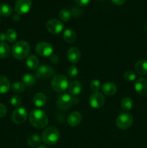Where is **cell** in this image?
I'll return each mask as SVG.
<instances>
[{
  "label": "cell",
  "mask_w": 147,
  "mask_h": 148,
  "mask_svg": "<svg viewBox=\"0 0 147 148\" xmlns=\"http://www.w3.org/2000/svg\"><path fill=\"white\" fill-rule=\"evenodd\" d=\"M74 1L78 5L84 7V6H86L88 4H89L91 0H74Z\"/></svg>",
  "instance_id": "36"
},
{
  "label": "cell",
  "mask_w": 147,
  "mask_h": 148,
  "mask_svg": "<svg viewBox=\"0 0 147 148\" xmlns=\"http://www.w3.org/2000/svg\"><path fill=\"white\" fill-rule=\"evenodd\" d=\"M10 103L12 106L15 107H18L21 105L22 103V100L18 95H13L12 97L10 99Z\"/></svg>",
  "instance_id": "34"
},
{
  "label": "cell",
  "mask_w": 147,
  "mask_h": 148,
  "mask_svg": "<svg viewBox=\"0 0 147 148\" xmlns=\"http://www.w3.org/2000/svg\"><path fill=\"white\" fill-rule=\"evenodd\" d=\"M135 69L137 73L140 75H147V60L141 59L135 63Z\"/></svg>",
  "instance_id": "16"
},
{
  "label": "cell",
  "mask_w": 147,
  "mask_h": 148,
  "mask_svg": "<svg viewBox=\"0 0 147 148\" xmlns=\"http://www.w3.org/2000/svg\"><path fill=\"white\" fill-rule=\"evenodd\" d=\"M101 87H102V85H101L100 82L98 79H93L90 82V89L93 92H98L100 90Z\"/></svg>",
  "instance_id": "33"
},
{
  "label": "cell",
  "mask_w": 147,
  "mask_h": 148,
  "mask_svg": "<svg viewBox=\"0 0 147 148\" xmlns=\"http://www.w3.org/2000/svg\"><path fill=\"white\" fill-rule=\"evenodd\" d=\"M30 51V46L27 42L20 40L14 43L12 49L13 56L18 60L25 59L29 55Z\"/></svg>",
  "instance_id": "2"
},
{
  "label": "cell",
  "mask_w": 147,
  "mask_h": 148,
  "mask_svg": "<svg viewBox=\"0 0 147 148\" xmlns=\"http://www.w3.org/2000/svg\"><path fill=\"white\" fill-rule=\"evenodd\" d=\"M82 119V114L78 112V111H74V112L71 113L68 116L67 122L69 126L74 127L80 124Z\"/></svg>",
  "instance_id": "15"
},
{
  "label": "cell",
  "mask_w": 147,
  "mask_h": 148,
  "mask_svg": "<svg viewBox=\"0 0 147 148\" xmlns=\"http://www.w3.org/2000/svg\"><path fill=\"white\" fill-rule=\"evenodd\" d=\"M133 106V100L129 97H125L121 101V107L124 111H131Z\"/></svg>",
  "instance_id": "25"
},
{
  "label": "cell",
  "mask_w": 147,
  "mask_h": 148,
  "mask_svg": "<svg viewBox=\"0 0 147 148\" xmlns=\"http://www.w3.org/2000/svg\"><path fill=\"white\" fill-rule=\"evenodd\" d=\"M6 39L10 43H13L16 41L17 38V33L14 29L10 28L5 33Z\"/></svg>",
  "instance_id": "29"
},
{
  "label": "cell",
  "mask_w": 147,
  "mask_h": 148,
  "mask_svg": "<svg viewBox=\"0 0 147 148\" xmlns=\"http://www.w3.org/2000/svg\"><path fill=\"white\" fill-rule=\"evenodd\" d=\"M60 139V132L56 127H47L42 134V140L48 145H54Z\"/></svg>",
  "instance_id": "3"
},
{
  "label": "cell",
  "mask_w": 147,
  "mask_h": 148,
  "mask_svg": "<svg viewBox=\"0 0 147 148\" xmlns=\"http://www.w3.org/2000/svg\"><path fill=\"white\" fill-rule=\"evenodd\" d=\"M32 7L31 0H17L14 4V10L18 14H24Z\"/></svg>",
  "instance_id": "11"
},
{
  "label": "cell",
  "mask_w": 147,
  "mask_h": 148,
  "mask_svg": "<svg viewBox=\"0 0 147 148\" xmlns=\"http://www.w3.org/2000/svg\"><path fill=\"white\" fill-rule=\"evenodd\" d=\"M133 122V118L132 116L128 113L121 114L117 117L115 124L118 128L120 130H127L132 126Z\"/></svg>",
  "instance_id": "5"
},
{
  "label": "cell",
  "mask_w": 147,
  "mask_h": 148,
  "mask_svg": "<svg viewBox=\"0 0 147 148\" xmlns=\"http://www.w3.org/2000/svg\"><path fill=\"white\" fill-rule=\"evenodd\" d=\"M50 61H51L53 63L56 64V63H58V62H59V58L58 56H51V57H50Z\"/></svg>",
  "instance_id": "38"
},
{
  "label": "cell",
  "mask_w": 147,
  "mask_h": 148,
  "mask_svg": "<svg viewBox=\"0 0 147 148\" xmlns=\"http://www.w3.org/2000/svg\"><path fill=\"white\" fill-rule=\"evenodd\" d=\"M33 103L36 107L41 108L46 103V97L42 92H37L33 96Z\"/></svg>",
  "instance_id": "17"
},
{
  "label": "cell",
  "mask_w": 147,
  "mask_h": 148,
  "mask_svg": "<svg viewBox=\"0 0 147 148\" xmlns=\"http://www.w3.org/2000/svg\"><path fill=\"white\" fill-rule=\"evenodd\" d=\"M54 74V70L51 66L43 64L39 66L36 70V77L40 78H49Z\"/></svg>",
  "instance_id": "12"
},
{
  "label": "cell",
  "mask_w": 147,
  "mask_h": 148,
  "mask_svg": "<svg viewBox=\"0 0 147 148\" xmlns=\"http://www.w3.org/2000/svg\"><path fill=\"white\" fill-rule=\"evenodd\" d=\"M105 99L102 93L99 92H94L89 96V103L92 108L97 109L103 106L105 104Z\"/></svg>",
  "instance_id": "8"
},
{
  "label": "cell",
  "mask_w": 147,
  "mask_h": 148,
  "mask_svg": "<svg viewBox=\"0 0 147 148\" xmlns=\"http://www.w3.org/2000/svg\"><path fill=\"white\" fill-rule=\"evenodd\" d=\"M135 91L143 97H147V79L141 77L136 80L135 83Z\"/></svg>",
  "instance_id": "13"
},
{
  "label": "cell",
  "mask_w": 147,
  "mask_h": 148,
  "mask_svg": "<svg viewBox=\"0 0 147 148\" xmlns=\"http://www.w3.org/2000/svg\"><path fill=\"white\" fill-rule=\"evenodd\" d=\"M10 88H11V90H12V92H14V93L21 94L25 90V85L21 82H14L11 85Z\"/></svg>",
  "instance_id": "28"
},
{
  "label": "cell",
  "mask_w": 147,
  "mask_h": 148,
  "mask_svg": "<svg viewBox=\"0 0 147 148\" xmlns=\"http://www.w3.org/2000/svg\"><path fill=\"white\" fill-rule=\"evenodd\" d=\"M35 51L37 54L43 57L51 56L53 52V47L48 42H40L35 47Z\"/></svg>",
  "instance_id": "6"
},
{
  "label": "cell",
  "mask_w": 147,
  "mask_h": 148,
  "mask_svg": "<svg viewBox=\"0 0 147 148\" xmlns=\"http://www.w3.org/2000/svg\"><path fill=\"white\" fill-rule=\"evenodd\" d=\"M10 53V46L5 42L0 43V58L1 59H5V58L8 57Z\"/></svg>",
  "instance_id": "26"
},
{
  "label": "cell",
  "mask_w": 147,
  "mask_h": 148,
  "mask_svg": "<svg viewBox=\"0 0 147 148\" xmlns=\"http://www.w3.org/2000/svg\"><path fill=\"white\" fill-rule=\"evenodd\" d=\"M29 121L33 127L37 129H43L48 124V116L40 109H34L30 113Z\"/></svg>",
  "instance_id": "1"
},
{
  "label": "cell",
  "mask_w": 147,
  "mask_h": 148,
  "mask_svg": "<svg viewBox=\"0 0 147 148\" xmlns=\"http://www.w3.org/2000/svg\"><path fill=\"white\" fill-rule=\"evenodd\" d=\"M59 17L62 21L66 23V22L69 21L71 17V13L70 10H69L68 9H63L59 12Z\"/></svg>",
  "instance_id": "30"
},
{
  "label": "cell",
  "mask_w": 147,
  "mask_h": 148,
  "mask_svg": "<svg viewBox=\"0 0 147 148\" xmlns=\"http://www.w3.org/2000/svg\"><path fill=\"white\" fill-rule=\"evenodd\" d=\"M67 78L62 75H56L51 80V88L57 92H62L69 88Z\"/></svg>",
  "instance_id": "4"
},
{
  "label": "cell",
  "mask_w": 147,
  "mask_h": 148,
  "mask_svg": "<svg viewBox=\"0 0 147 148\" xmlns=\"http://www.w3.org/2000/svg\"><path fill=\"white\" fill-rule=\"evenodd\" d=\"M82 86L79 81H72L69 85V91L71 95H77L82 92Z\"/></svg>",
  "instance_id": "20"
},
{
  "label": "cell",
  "mask_w": 147,
  "mask_h": 148,
  "mask_svg": "<svg viewBox=\"0 0 147 148\" xmlns=\"http://www.w3.org/2000/svg\"><path fill=\"white\" fill-rule=\"evenodd\" d=\"M79 74V70H78L77 67L74 65H71L69 66L67 69V75L69 77L74 78L76 77Z\"/></svg>",
  "instance_id": "32"
},
{
  "label": "cell",
  "mask_w": 147,
  "mask_h": 148,
  "mask_svg": "<svg viewBox=\"0 0 147 148\" xmlns=\"http://www.w3.org/2000/svg\"><path fill=\"white\" fill-rule=\"evenodd\" d=\"M102 91L107 95H112L116 92L117 87L112 82H105L102 86Z\"/></svg>",
  "instance_id": "19"
},
{
  "label": "cell",
  "mask_w": 147,
  "mask_h": 148,
  "mask_svg": "<svg viewBox=\"0 0 147 148\" xmlns=\"http://www.w3.org/2000/svg\"><path fill=\"white\" fill-rule=\"evenodd\" d=\"M63 38L68 43H73L76 39V33L71 29H66L63 33Z\"/></svg>",
  "instance_id": "21"
},
{
  "label": "cell",
  "mask_w": 147,
  "mask_h": 148,
  "mask_svg": "<svg viewBox=\"0 0 147 148\" xmlns=\"http://www.w3.org/2000/svg\"><path fill=\"white\" fill-rule=\"evenodd\" d=\"M37 148H47V147H45V146H43V145H42V146H39V147Z\"/></svg>",
  "instance_id": "40"
},
{
  "label": "cell",
  "mask_w": 147,
  "mask_h": 148,
  "mask_svg": "<svg viewBox=\"0 0 147 148\" xmlns=\"http://www.w3.org/2000/svg\"><path fill=\"white\" fill-rule=\"evenodd\" d=\"M22 80L25 87H32L35 83V78L34 75L30 73L24 74L22 77Z\"/></svg>",
  "instance_id": "24"
},
{
  "label": "cell",
  "mask_w": 147,
  "mask_h": 148,
  "mask_svg": "<svg viewBox=\"0 0 147 148\" xmlns=\"http://www.w3.org/2000/svg\"><path fill=\"white\" fill-rule=\"evenodd\" d=\"M66 56H67L68 60L69 62L73 64L78 63L80 60L81 57V52L78 48L76 47H71L67 51V53H66Z\"/></svg>",
  "instance_id": "14"
},
{
  "label": "cell",
  "mask_w": 147,
  "mask_h": 148,
  "mask_svg": "<svg viewBox=\"0 0 147 148\" xmlns=\"http://www.w3.org/2000/svg\"><path fill=\"white\" fill-rule=\"evenodd\" d=\"M27 112L24 107H19L13 111L12 114V121L14 124H20L24 123L27 118Z\"/></svg>",
  "instance_id": "9"
},
{
  "label": "cell",
  "mask_w": 147,
  "mask_h": 148,
  "mask_svg": "<svg viewBox=\"0 0 147 148\" xmlns=\"http://www.w3.org/2000/svg\"><path fill=\"white\" fill-rule=\"evenodd\" d=\"M12 13V8L7 4H0V15L3 17H9Z\"/></svg>",
  "instance_id": "27"
},
{
  "label": "cell",
  "mask_w": 147,
  "mask_h": 148,
  "mask_svg": "<svg viewBox=\"0 0 147 148\" xmlns=\"http://www.w3.org/2000/svg\"><path fill=\"white\" fill-rule=\"evenodd\" d=\"M10 87V80L5 76L0 75V94H4L8 92Z\"/></svg>",
  "instance_id": "22"
},
{
  "label": "cell",
  "mask_w": 147,
  "mask_h": 148,
  "mask_svg": "<svg viewBox=\"0 0 147 148\" xmlns=\"http://www.w3.org/2000/svg\"><path fill=\"white\" fill-rule=\"evenodd\" d=\"M63 23L57 19H51L46 23V28L48 31L53 35H59L63 30Z\"/></svg>",
  "instance_id": "7"
},
{
  "label": "cell",
  "mask_w": 147,
  "mask_h": 148,
  "mask_svg": "<svg viewBox=\"0 0 147 148\" xmlns=\"http://www.w3.org/2000/svg\"><path fill=\"white\" fill-rule=\"evenodd\" d=\"M123 77L126 81H128V82H133V81H134L136 79L137 75L133 71L128 70L124 73Z\"/></svg>",
  "instance_id": "31"
},
{
  "label": "cell",
  "mask_w": 147,
  "mask_h": 148,
  "mask_svg": "<svg viewBox=\"0 0 147 148\" xmlns=\"http://www.w3.org/2000/svg\"><path fill=\"white\" fill-rule=\"evenodd\" d=\"M74 103V100L72 97L69 94H63L61 95L57 100L56 105L59 108V110L61 111H65L68 108H70Z\"/></svg>",
  "instance_id": "10"
},
{
  "label": "cell",
  "mask_w": 147,
  "mask_h": 148,
  "mask_svg": "<svg viewBox=\"0 0 147 148\" xmlns=\"http://www.w3.org/2000/svg\"><path fill=\"white\" fill-rule=\"evenodd\" d=\"M5 40H7L5 33H0V41H1V43H4V42H5Z\"/></svg>",
  "instance_id": "39"
},
{
  "label": "cell",
  "mask_w": 147,
  "mask_h": 148,
  "mask_svg": "<svg viewBox=\"0 0 147 148\" xmlns=\"http://www.w3.org/2000/svg\"><path fill=\"white\" fill-rule=\"evenodd\" d=\"M39 59L35 55H30L27 56L26 59V65L31 70H35L39 67Z\"/></svg>",
  "instance_id": "18"
},
{
  "label": "cell",
  "mask_w": 147,
  "mask_h": 148,
  "mask_svg": "<svg viewBox=\"0 0 147 148\" xmlns=\"http://www.w3.org/2000/svg\"><path fill=\"white\" fill-rule=\"evenodd\" d=\"M111 1L116 5H122L125 2V0H111Z\"/></svg>",
  "instance_id": "37"
},
{
  "label": "cell",
  "mask_w": 147,
  "mask_h": 148,
  "mask_svg": "<svg viewBox=\"0 0 147 148\" xmlns=\"http://www.w3.org/2000/svg\"><path fill=\"white\" fill-rule=\"evenodd\" d=\"M7 107L2 103H0V118H3L7 115Z\"/></svg>",
  "instance_id": "35"
},
{
  "label": "cell",
  "mask_w": 147,
  "mask_h": 148,
  "mask_svg": "<svg viewBox=\"0 0 147 148\" xmlns=\"http://www.w3.org/2000/svg\"><path fill=\"white\" fill-rule=\"evenodd\" d=\"M41 143V138L37 134H32L29 136L27 139V143L29 146L32 147H37Z\"/></svg>",
  "instance_id": "23"
}]
</instances>
